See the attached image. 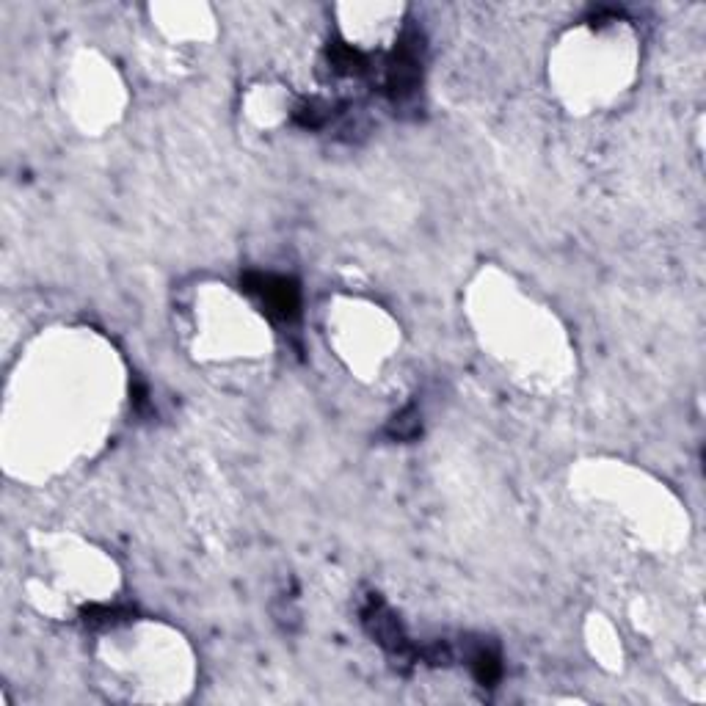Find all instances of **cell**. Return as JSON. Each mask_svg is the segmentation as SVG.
Returning <instances> with one entry per match:
<instances>
[{
    "label": "cell",
    "mask_w": 706,
    "mask_h": 706,
    "mask_svg": "<svg viewBox=\"0 0 706 706\" xmlns=\"http://www.w3.org/2000/svg\"><path fill=\"white\" fill-rule=\"evenodd\" d=\"M326 61H329L331 75H340V78H356V75H365L367 58L356 50V47L345 45L340 39H334L326 50Z\"/></svg>",
    "instance_id": "obj_5"
},
{
    "label": "cell",
    "mask_w": 706,
    "mask_h": 706,
    "mask_svg": "<svg viewBox=\"0 0 706 706\" xmlns=\"http://www.w3.org/2000/svg\"><path fill=\"white\" fill-rule=\"evenodd\" d=\"M362 624L370 632V638L376 640L387 654H392L400 665H411V662L420 660L417 646L406 638V632L400 627L395 613L378 596H370L365 607H362Z\"/></svg>",
    "instance_id": "obj_3"
},
{
    "label": "cell",
    "mask_w": 706,
    "mask_h": 706,
    "mask_svg": "<svg viewBox=\"0 0 706 706\" xmlns=\"http://www.w3.org/2000/svg\"><path fill=\"white\" fill-rule=\"evenodd\" d=\"M243 290L257 298L262 312L274 323L293 326L301 315V290L293 279L274 274H246L240 279Z\"/></svg>",
    "instance_id": "obj_2"
},
{
    "label": "cell",
    "mask_w": 706,
    "mask_h": 706,
    "mask_svg": "<svg viewBox=\"0 0 706 706\" xmlns=\"http://www.w3.org/2000/svg\"><path fill=\"white\" fill-rule=\"evenodd\" d=\"M422 83V36L417 31L400 39V45L395 47V53L387 61L384 69V94L389 97V103L400 108L409 105Z\"/></svg>",
    "instance_id": "obj_1"
},
{
    "label": "cell",
    "mask_w": 706,
    "mask_h": 706,
    "mask_svg": "<svg viewBox=\"0 0 706 706\" xmlns=\"http://www.w3.org/2000/svg\"><path fill=\"white\" fill-rule=\"evenodd\" d=\"M464 660H467L469 671H472V676L478 679L483 687H494V684L500 682L502 676V660H500V651L494 649L491 643H472L467 649V654H464Z\"/></svg>",
    "instance_id": "obj_4"
},
{
    "label": "cell",
    "mask_w": 706,
    "mask_h": 706,
    "mask_svg": "<svg viewBox=\"0 0 706 706\" xmlns=\"http://www.w3.org/2000/svg\"><path fill=\"white\" fill-rule=\"evenodd\" d=\"M420 428H422L420 414H417V409H414V406H409V409H403L398 417H395V420L389 422L387 433L392 436V439L406 442V439H414V436L420 433Z\"/></svg>",
    "instance_id": "obj_7"
},
{
    "label": "cell",
    "mask_w": 706,
    "mask_h": 706,
    "mask_svg": "<svg viewBox=\"0 0 706 706\" xmlns=\"http://www.w3.org/2000/svg\"><path fill=\"white\" fill-rule=\"evenodd\" d=\"M133 615V610L130 607H100V604H92L89 610H83V624L86 627H114V624H119V621H125V618H130Z\"/></svg>",
    "instance_id": "obj_6"
}]
</instances>
